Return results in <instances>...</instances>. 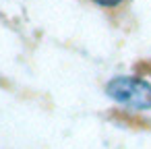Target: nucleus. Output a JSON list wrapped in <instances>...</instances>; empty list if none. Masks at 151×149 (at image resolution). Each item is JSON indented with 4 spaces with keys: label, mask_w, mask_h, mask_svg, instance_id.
Here are the masks:
<instances>
[{
    "label": "nucleus",
    "mask_w": 151,
    "mask_h": 149,
    "mask_svg": "<svg viewBox=\"0 0 151 149\" xmlns=\"http://www.w3.org/2000/svg\"><path fill=\"white\" fill-rule=\"evenodd\" d=\"M106 93L128 108L149 110L151 108V83L137 77H116L106 85Z\"/></svg>",
    "instance_id": "f257e3e1"
},
{
    "label": "nucleus",
    "mask_w": 151,
    "mask_h": 149,
    "mask_svg": "<svg viewBox=\"0 0 151 149\" xmlns=\"http://www.w3.org/2000/svg\"><path fill=\"white\" fill-rule=\"evenodd\" d=\"M97 4H101V6H116V4H120L122 0H95Z\"/></svg>",
    "instance_id": "f03ea898"
}]
</instances>
